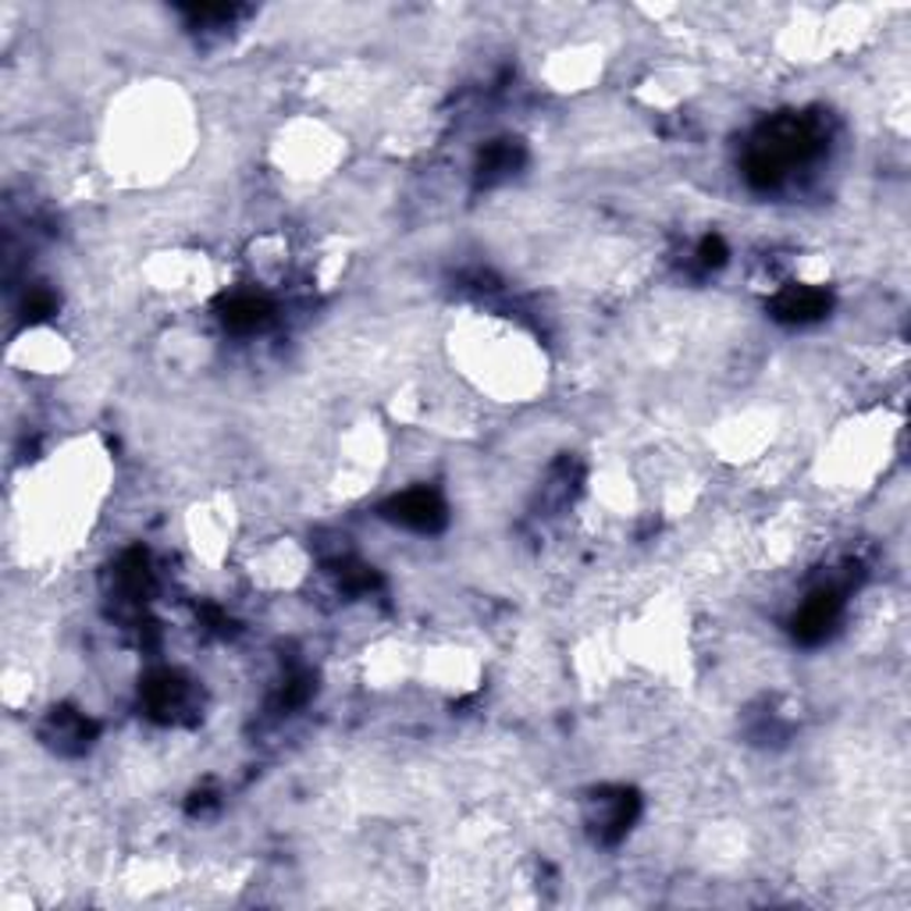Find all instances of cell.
I'll list each match as a JSON object with an SVG mask.
<instances>
[{
    "label": "cell",
    "mask_w": 911,
    "mask_h": 911,
    "mask_svg": "<svg viewBox=\"0 0 911 911\" xmlns=\"http://www.w3.org/2000/svg\"><path fill=\"white\" fill-rule=\"evenodd\" d=\"M392 516L406 527L417 530H431L442 524V503L431 492H406L396 506H392Z\"/></svg>",
    "instance_id": "1"
}]
</instances>
